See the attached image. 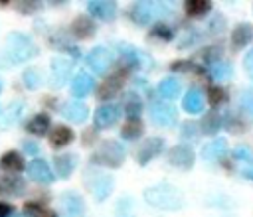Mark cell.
Returning a JSON list of instances; mask_svg holds the SVG:
<instances>
[{"label": "cell", "instance_id": "4316f807", "mask_svg": "<svg viewBox=\"0 0 253 217\" xmlns=\"http://www.w3.org/2000/svg\"><path fill=\"white\" fill-rule=\"evenodd\" d=\"M22 108H24V103L16 101L12 103L2 114H0V128H6V126H12L14 122H18L20 114H22Z\"/></svg>", "mask_w": 253, "mask_h": 217}, {"label": "cell", "instance_id": "7c38bea8", "mask_svg": "<svg viewBox=\"0 0 253 217\" xmlns=\"http://www.w3.org/2000/svg\"><path fill=\"white\" fill-rule=\"evenodd\" d=\"M87 10H89L91 16L109 22L117 14V4L111 2V0H91V2H87Z\"/></svg>", "mask_w": 253, "mask_h": 217}, {"label": "cell", "instance_id": "484cf974", "mask_svg": "<svg viewBox=\"0 0 253 217\" xmlns=\"http://www.w3.org/2000/svg\"><path fill=\"white\" fill-rule=\"evenodd\" d=\"M251 37H253V28H251L249 24H237V26L233 28V32H231V43H233L235 47L247 45V43L251 41Z\"/></svg>", "mask_w": 253, "mask_h": 217}, {"label": "cell", "instance_id": "5b68a950", "mask_svg": "<svg viewBox=\"0 0 253 217\" xmlns=\"http://www.w3.org/2000/svg\"><path fill=\"white\" fill-rule=\"evenodd\" d=\"M150 118L154 124L162 126V128H170L176 122V108L172 103L166 101H154L150 105Z\"/></svg>", "mask_w": 253, "mask_h": 217}, {"label": "cell", "instance_id": "d4e9b609", "mask_svg": "<svg viewBox=\"0 0 253 217\" xmlns=\"http://www.w3.org/2000/svg\"><path fill=\"white\" fill-rule=\"evenodd\" d=\"M28 132H32V134H36V136H43V134H47L49 130H51V120H49V116L45 114V112H40V114H36L30 122H28Z\"/></svg>", "mask_w": 253, "mask_h": 217}, {"label": "cell", "instance_id": "7dc6e473", "mask_svg": "<svg viewBox=\"0 0 253 217\" xmlns=\"http://www.w3.org/2000/svg\"><path fill=\"white\" fill-rule=\"evenodd\" d=\"M188 67H190V61H174L172 63L174 71H188Z\"/></svg>", "mask_w": 253, "mask_h": 217}, {"label": "cell", "instance_id": "6da1fadb", "mask_svg": "<svg viewBox=\"0 0 253 217\" xmlns=\"http://www.w3.org/2000/svg\"><path fill=\"white\" fill-rule=\"evenodd\" d=\"M38 55V45L34 43V39L28 34H20V32H12L6 39L4 49L0 51V65L8 67V65H18L24 63L32 57Z\"/></svg>", "mask_w": 253, "mask_h": 217}, {"label": "cell", "instance_id": "f546056e", "mask_svg": "<svg viewBox=\"0 0 253 217\" xmlns=\"http://www.w3.org/2000/svg\"><path fill=\"white\" fill-rule=\"evenodd\" d=\"M200 128H202L204 134H215L221 128V116H219V112H215V110L206 112L204 118H202Z\"/></svg>", "mask_w": 253, "mask_h": 217}, {"label": "cell", "instance_id": "ffe728a7", "mask_svg": "<svg viewBox=\"0 0 253 217\" xmlns=\"http://www.w3.org/2000/svg\"><path fill=\"white\" fill-rule=\"evenodd\" d=\"M61 207L69 217H79L83 213V199L75 191H65L61 195Z\"/></svg>", "mask_w": 253, "mask_h": 217}, {"label": "cell", "instance_id": "8992f818", "mask_svg": "<svg viewBox=\"0 0 253 217\" xmlns=\"http://www.w3.org/2000/svg\"><path fill=\"white\" fill-rule=\"evenodd\" d=\"M85 63H87V67H91L93 73L103 75L111 67V63H113V53H111V49H107L103 45H97V47H93L87 53Z\"/></svg>", "mask_w": 253, "mask_h": 217}, {"label": "cell", "instance_id": "7a4b0ae2", "mask_svg": "<svg viewBox=\"0 0 253 217\" xmlns=\"http://www.w3.org/2000/svg\"><path fill=\"white\" fill-rule=\"evenodd\" d=\"M144 199L148 205L156 209H168V211H176L184 205L182 191L172 183H156L152 187H146Z\"/></svg>", "mask_w": 253, "mask_h": 217}, {"label": "cell", "instance_id": "bcb514c9", "mask_svg": "<svg viewBox=\"0 0 253 217\" xmlns=\"http://www.w3.org/2000/svg\"><path fill=\"white\" fill-rule=\"evenodd\" d=\"M20 4H22V6H18L20 12H32L38 8V2H20Z\"/></svg>", "mask_w": 253, "mask_h": 217}, {"label": "cell", "instance_id": "74e56055", "mask_svg": "<svg viewBox=\"0 0 253 217\" xmlns=\"http://www.w3.org/2000/svg\"><path fill=\"white\" fill-rule=\"evenodd\" d=\"M208 99H210V103H211L213 107H217V105H221V103L227 99V93H225V89H223V87L213 85V87H210V89H208Z\"/></svg>", "mask_w": 253, "mask_h": 217}, {"label": "cell", "instance_id": "ac0fdd59", "mask_svg": "<svg viewBox=\"0 0 253 217\" xmlns=\"http://www.w3.org/2000/svg\"><path fill=\"white\" fill-rule=\"evenodd\" d=\"M53 166H55V174H57L61 180H65V178L71 176V172L75 170V166H77V156H75V154H59V156H55Z\"/></svg>", "mask_w": 253, "mask_h": 217}, {"label": "cell", "instance_id": "277c9868", "mask_svg": "<svg viewBox=\"0 0 253 217\" xmlns=\"http://www.w3.org/2000/svg\"><path fill=\"white\" fill-rule=\"evenodd\" d=\"M172 12V6H166L164 2H136L130 10V18L132 22L144 26L154 22L156 18H162L166 14Z\"/></svg>", "mask_w": 253, "mask_h": 217}, {"label": "cell", "instance_id": "836d02e7", "mask_svg": "<svg viewBox=\"0 0 253 217\" xmlns=\"http://www.w3.org/2000/svg\"><path fill=\"white\" fill-rule=\"evenodd\" d=\"M140 134H142V122L138 118H128L121 128V136L126 140H136L140 138Z\"/></svg>", "mask_w": 253, "mask_h": 217}, {"label": "cell", "instance_id": "8d00e7d4", "mask_svg": "<svg viewBox=\"0 0 253 217\" xmlns=\"http://www.w3.org/2000/svg\"><path fill=\"white\" fill-rule=\"evenodd\" d=\"M152 36L158 37V39H162V41H170V39L174 37L172 30H170L164 22H156V24L152 26Z\"/></svg>", "mask_w": 253, "mask_h": 217}, {"label": "cell", "instance_id": "3957f363", "mask_svg": "<svg viewBox=\"0 0 253 217\" xmlns=\"http://www.w3.org/2000/svg\"><path fill=\"white\" fill-rule=\"evenodd\" d=\"M125 146L119 144L117 140H103L99 148L93 152L91 162L97 166H107V168H119L125 162Z\"/></svg>", "mask_w": 253, "mask_h": 217}, {"label": "cell", "instance_id": "681fc988", "mask_svg": "<svg viewBox=\"0 0 253 217\" xmlns=\"http://www.w3.org/2000/svg\"><path fill=\"white\" fill-rule=\"evenodd\" d=\"M12 217H24V215H12Z\"/></svg>", "mask_w": 253, "mask_h": 217}, {"label": "cell", "instance_id": "2e32d148", "mask_svg": "<svg viewBox=\"0 0 253 217\" xmlns=\"http://www.w3.org/2000/svg\"><path fill=\"white\" fill-rule=\"evenodd\" d=\"M204 105H206V99H204V95H202L200 89H190V91L184 95V99H182V107H184V110L190 112V114L202 112V110H204Z\"/></svg>", "mask_w": 253, "mask_h": 217}, {"label": "cell", "instance_id": "1f68e13d", "mask_svg": "<svg viewBox=\"0 0 253 217\" xmlns=\"http://www.w3.org/2000/svg\"><path fill=\"white\" fill-rule=\"evenodd\" d=\"M0 164H2L4 170H8V172H22V170H24V160H22L20 152H16V150L6 152V154L2 156V160H0Z\"/></svg>", "mask_w": 253, "mask_h": 217}, {"label": "cell", "instance_id": "ba28073f", "mask_svg": "<svg viewBox=\"0 0 253 217\" xmlns=\"http://www.w3.org/2000/svg\"><path fill=\"white\" fill-rule=\"evenodd\" d=\"M164 150V140L158 138V136H152V138H146L140 146H138V152H136V160L140 166H146L152 158H156L160 152Z\"/></svg>", "mask_w": 253, "mask_h": 217}, {"label": "cell", "instance_id": "d590c367", "mask_svg": "<svg viewBox=\"0 0 253 217\" xmlns=\"http://www.w3.org/2000/svg\"><path fill=\"white\" fill-rule=\"evenodd\" d=\"M210 73H211V77H213L215 81H225V79L231 77L233 69H231L229 63H213V65L210 67Z\"/></svg>", "mask_w": 253, "mask_h": 217}, {"label": "cell", "instance_id": "c3c4849f", "mask_svg": "<svg viewBox=\"0 0 253 217\" xmlns=\"http://www.w3.org/2000/svg\"><path fill=\"white\" fill-rule=\"evenodd\" d=\"M241 176L253 181V164H251V166H247V168H243V170H241Z\"/></svg>", "mask_w": 253, "mask_h": 217}, {"label": "cell", "instance_id": "52a82bcc", "mask_svg": "<svg viewBox=\"0 0 253 217\" xmlns=\"http://www.w3.org/2000/svg\"><path fill=\"white\" fill-rule=\"evenodd\" d=\"M168 162L180 170H190L196 162V154L188 144H178L174 148H170L168 152Z\"/></svg>", "mask_w": 253, "mask_h": 217}, {"label": "cell", "instance_id": "44dd1931", "mask_svg": "<svg viewBox=\"0 0 253 217\" xmlns=\"http://www.w3.org/2000/svg\"><path fill=\"white\" fill-rule=\"evenodd\" d=\"M91 189H93V195L97 201H103L109 197V193L113 191V178L111 176H95L93 183H91Z\"/></svg>", "mask_w": 253, "mask_h": 217}, {"label": "cell", "instance_id": "e575fe53", "mask_svg": "<svg viewBox=\"0 0 253 217\" xmlns=\"http://www.w3.org/2000/svg\"><path fill=\"white\" fill-rule=\"evenodd\" d=\"M24 209H26V213L30 217H57L55 211H51V209H47V207H43V205H40L36 201H28L24 205Z\"/></svg>", "mask_w": 253, "mask_h": 217}, {"label": "cell", "instance_id": "f907efd6", "mask_svg": "<svg viewBox=\"0 0 253 217\" xmlns=\"http://www.w3.org/2000/svg\"><path fill=\"white\" fill-rule=\"evenodd\" d=\"M0 93H2V81H0Z\"/></svg>", "mask_w": 253, "mask_h": 217}, {"label": "cell", "instance_id": "5bb4252c", "mask_svg": "<svg viewBox=\"0 0 253 217\" xmlns=\"http://www.w3.org/2000/svg\"><path fill=\"white\" fill-rule=\"evenodd\" d=\"M117 118H119V108L115 105H101L93 114L97 128H109L111 124H115Z\"/></svg>", "mask_w": 253, "mask_h": 217}, {"label": "cell", "instance_id": "7402d4cb", "mask_svg": "<svg viewBox=\"0 0 253 217\" xmlns=\"http://www.w3.org/2000/svg\"><path fill=\"white\" fill-rule=\"evenodd\" d=\"M95 32H97L95 22L89 20V18H85V16L75 18V22L71 24V34L75 37H91V36H95Z\"/></svg>", "mask_w": 253, "mask_h": 217}, {"label": "cell", "instance_id": "b9f144b4", "mask_svg": "<svg viewBox=\"0 0 253 217\" xmlns=\"http://www.w3.org/2000/svg\"><path fill=\"white\" fill-rule=\"evenodd\" d=\"M243 67H245L247 75L253 79V49L247 51V55H245V59H243Z\"/></svg>", "mask_w": 253, "mask_h": 217}, {"label": "cell", "instance_id": "4fadbf2b", "mask_svg": "<svg viewBox=\"0 0 253 217\" xmlns=\"http://www.w3.org/2000/svg\"><path fill=\"white\" fill-rule=\"evenodd\" d=\"M61 114H63L67 120H71V122H75V124H81V122L87 120L89 108H87V105L81 103V101H69V103L63 105Z\"/></svg>", "mask_w": 253, "mask_h": 217}, {"label": "cell", "instance_id": "d6986e66", "mask_svg": "<svg viewBox=\"0 0 253 217\" xmlns=\"http://www.w3.org/2000/svg\"><path fill=\"white\" fill-rule=\"evenodd\" d=\"M95 89V79L89 73H79L75 75V79L71 81V93L75 97H85Z\"/></svg>", "mask_w": 253, "mask_h": 217}, {"label": "cell", "instance_id": "9c48e42d", "mask_svg": "<svg viewBox=\"0 0 253 217\" xmlns=\"http://www.w3.org/2000/svg\"><path fill=\"white\" fill-rule=\"evenodd\" d=\"M126 73H128V69H126V67H123L121 71H117V73H113L111 77H107V79L101 83L99 99H113V97L121 91V87H123V81H125Z\"/></svg>", "mask_w": 253, "mask_h": 217}, {"label": "cell", "instance_id": "ee69618b", "mask_svg": "<svg viewBox=\"0 0 253 217\" xmlns=\"http://www.w3.org/2000/svg\"><path fill=\"white\" fill-rule=\"evenodd\" d=\"M38 150H40V146L36 142H32V140H26L24 142V152L26 154H38Z\"/></svg>", "mask_w": 253, "mask_h": 217}, {"label": "cell", "instance_id": "9a60e30c", "mask_svg": "<svg viewBox=\"0 0 253 217\" xmlns=\"http://www.w3.org/2000/svg\"><path fill=\"white\" fill-rule=\"evenodd\" d=\"M117 217H158V215L144 213L132 197H123L117 203Z\"/></svg>", "mask_w": 253, "mask_h": 217}, {"label": "cell", "instance_id": "7bdbcfd3", "mask_svg": "<svg viewBox=\"0 0 253 217\" xmlns=\"http://www.w3.org/2000/svg\"><path fill=\"white\" fill-rule=\"evenodd\" d=\"M196 128H198V124H194V122H184V124H182V134H184V136H198Z\"/></svg>", "mask_w": 253, "mask_h": 217}, {"label": "cell", "instance_id": "8fae6325", "mask_svg": "<svg viewBox=\"0 0 253 217\" xmlns=\"http://www.w3.org/2000/svg\"><path fill=\"white\" fill-rule=\"evenodd\" d=\"M28 174H30V178L34 181H40V183H51L53 178H55L51 168H49V164L45 160H42V158H36V160H32L28 164Z\"/></svg>", "mask_w": 253, "mask_h": 217}, {"label": "cell", "instance_id": "30bf717a", "mask_svg": "<svg viewBox=\"0 0 253 217\" xmlns=\"http://www.w3.org/2000/svg\"><path fill=\"white\" fill-rule=\"evenodd\" d=\"M71 75V61L65 57L51 59V87H63Z\"/></svg>", "mask_w": 253, "mask_h": 217}, {"label": "cell", "instance_id": "60d3db41", "mask_svg": "<svg viewBox=\"0 0 253 217\" xmlns=\"http://www.w3.org/2000/svg\"><path fill=\"white\" fill-rule=\"evenodd\" d=\"M219 57V47H208V49H204V59L208 61V63H211L213 65V61Z\"/></svg>", "mask_w": 253, "mask_h": 217}, {"label": "cell", "instance_id": "f6af8a7d", "mask_svg": "<svg viewBox=\"0 0 253 217\" xmlns=\"http://www.w3.org/2000/svg\"><path fill=\"white\" fill-rule=\"evenodd\" d=\"M12 209H14L12 205L0 201V217H12Z\"/></svg>", "mask_w": 253, "mask_h": 217}, {"label": "cell", "instance_id": "83f0119b", "mask_svg": "<svg viewBox=\"0 0 253 217\" xmlns=\"http://www.w3.org/2000/svg\"><path fill=\"white\" fill-rule=\"evenodd\" d=\"M22 81L26 85V89L30 91H36L43 85V73L38 69V67H28L24 73H22Z\"/></svg>", "mask_w": 253, "mask_h": 217}, {"label": "cell", "instance_id": "f35d334b", "mask_svg": "<svg viewBox=\"0 0 253 217\" xmlns=\"http://www.w3.org/2000/svg\"><path fill=\"white\" fill-rule=\"evenodd\" d=\"M233 156L237 160H241V162H253V152L247 146H237L235 152H233Z\"/></svg>", "mask_w": 253, "mask_h": 217}, {"label": "cell", "instance_id": "603a6c76", "mask_svg": "<svg viewBox=\"0 0 253 217\" xmlns=\"http://www.w3.org/2000/svg\"><path fill=\"white\" fill-rule=\"evenodd\" d=\"M73 138H75L73 130L67 128V126H61V124L55 126V128H51V132H49V142H51L53 148H63V146H67Z\"/></svg>", "mask_w": 253, "mask_h": 217}, {"label": "cell", "instance_id": "4dcf8cb0", "mask_svg": "<svg viewBox=\"0 0 253 217\" xmlns=\"http://www.w3.org/2000/svg\"><path fill=\"white\" fill-rule=\"evenodd\" d=\"M184 10L190 18H200V16H204L211 10V4L208 0H188L184 4Z\"/></svg>", "mask_w": 253, "mask_h": 217}, {"label": "cell", "instance_id": "ab89813d", "mask_svg": "<svg viewBox=\"0 0 253 217\" xmlns=\"http://www.w3.org/2000/svg\"><path fill=\"white\" fill-rule=\"evenodd\" d=\"M241 105L249 114H253V91H243L241 93Z\"/></svg>", "mask_w": 253, "mask_h": 217}, {"label": "cell", "instance_id": "f1b7e54d", "mask_svg": "<svg viewBox=\"0 0 253 217\" xmlns=\"http://www.w3.org/2000/svg\"><path fill=\"white\" fill-rule=\"evenodd\" d=\"M158 93L162 99H176L180 95V83L174 77H166L158 83Z\"/></svg>", "mask_w": 253, "mask_h": 217}, {"label": "cell", "instance_id": "cb8c5ba5", "mask_svg": "<svg viewBox=\"0 0 253 217\" xmlns=\"http://www.w3.org/2000/svg\"><path fill=\"white\" fill-rule=\"evenodd\" d=\"M225 150H227L225 138H215V140L208 142V144L202 148V158H204V160H217V158H221V156L225 154Z\"/></svg>", "mask_w": 253, "mask_h": 217}, {"label": "cell", "instance_id": "e0dca14e", "mask_svg": "<svg viewBox=\"0 0 253 217\" xmlns=\"http://www.w3.org/2000/svg\"><path fill=\"white\" fill-rule=\"evenodd\" d=\"M26 189V183L20 176H10L6 174L4 178H0V195H22V191Z\"/></svg>", "mask_w": 253, "mask_h": 217}, {"label": "cell", "instance_id": "d6a6232c", "mask_svg": "<svg viewBox=\"0 0 253 217\" xmlns=\"http://www.w3.org/2000/svg\"><path fill=\"white\" fill-rule=\"evenodd\" d=\"M140 112H142V101H140V97L134 95V93L126 95L125 97V114L128 118H138Z\"/></svg>", "mask_w": 253, "mask_h": 217}]
</instances>
